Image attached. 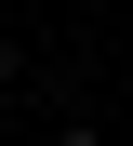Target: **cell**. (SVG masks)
Returning <instances> with one entry per match:
<instances>
[{
  "label": "cell",
  "mask_w": 133,
  "mask_h": 146,
  "mask_svg": "<svg viewBox=\"0 0 133 146\" xmlns=\"http://www.w3.org/2000/svg\"><path fill=\"white\" fill-rule=\"evenodd\" d=\"M67 146H106V133H67Z\"/></svg>",
  "instance_id": "obj_1"
},
{
  "label": "cell",
  "mask_w": 133,
  "mask_h": 146,
  "mask_svg": "<svg viewBox=\"0 0 133 146\" xmlns=\"http://www.w3.org/2000/svg\"><path fill=\"white\" fill-rule=\"evenodd\" d=\"M67 13H93V0H67Z\"/></svg>",
  "instance_id": "obj_2"
}]
</instances>
